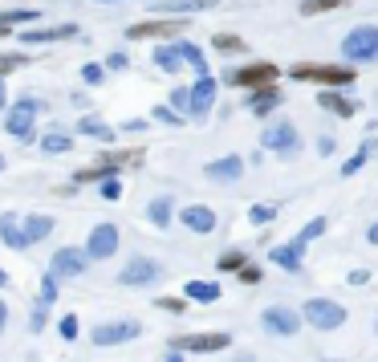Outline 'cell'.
<instances>
[{"instance_id":"1","label":"cell","mask_w":378,"mask_h":362,"mask_svg":"<svg viewBox=\"0 0 378 362\" xmlns=\"http://www.w3.org/2000/svg\"><path fill=\"white\" fill-rule=\"evenodd\" d=\"M345 62H378V25H358L342 41Z\"/></svg>"},{"instance_id":"2","label":"cell","mask_w":378,"mask_h":362,"mask_svg":"<svg viewBox=\"0 0 378 362\" xmlns=\"http://www.w3.org/2000/svg\"><path fill=\"white\" fill-rule=\"evenodd\" d=\"M293 78L297 82H317V86H338V90H345V86L354 82V69L350 66H309V62H297Z\"/></svg>"},{"instance_id":"3","label":"cell","mask_w":378,"mask_h":362,"mask_svg":"<svg viewBox=\"0 0 378 362\" xmlns=\"http://www.w3.org/2000/svg\"><path fill=\"white\" fill-rule=\"evenodd\" d=\"M261 143H264L268 151H273V155H285V159H293L297 151H301V134H297L293 122L277 118V122H268V127H264Z\"/></svg>"},{"instance_id":"4","label":"cell","mask_w":378,"mask_h":362,"mask_svg":"<svg viewBox=\"0 0 378 362\" xmlns=\"http://www.w3.org/2000/svg\"><path fill=\"white\" fill-rule=\"evenodd\" d=\"M301 313H305V322H309L313 329H338V326H345V317H350V313H345L338 301H329V297H309Z\"/></svg>"},{"instance_id":"5","label":"cell","mask_w":378,"mask_h":362,"mask_svg":"<svg viewBox=\"0 0 378 362\" xmlns=\"http://www.w3.org/2000/svg\"><path fill=\"white\" fill-rule=\"evenodd\" d=\"M159 277H163V264L159 261H150V257H131V261L122 264V273H118V285L143 289V285H155Z\"/></svg>"},{"instance_id":"6","label":"cell","mask_w":378,"mask_h":362,"mask_svg":"<svg viewBox=\"0 0 378 362\" xmlns=\"http://www.w3.org/2000/svg\"><path fill=\"white\" fill-rule=\"evenodd\" d=\"M138 334H143V326H138V322H131V317H118V322H98V326L90 329L94 346H122V342H134Z\"/></svg>"},{"instance_id":"7","label":"cell","mask_w":378,"mask_h":362,"mask_svg":"<svg viewBox=\"0 0 378 362\" xmlns=\"http://www.w3.org/2000/svg\"><path fill=\"white\" fill-rule=\"evenodd\" d=\"M118 245H122V236H118V224H110V220L94 224L90 236H85V252H90V261H106V257H114Z\"/></svg>"},{"instance_id":"8","label":"cell","mask_w":378,"mask_h":362,"mask_svg":"<svg viewBox=\"0 0 378 362\" xmlns=\"http://www.w3.org/2000/svg\"><path fill=\"white\" fill-rule=\"evenodd\" d=\"M280 78V69L273 66V62H248V66L232 69L228 82L232 86H244V90H261V86H273Z\"/></svg>"},{"instance_id":"9","label":"cell","mask_w":378,"mask_h":362,"mask_svg":"<svg viewBox=\"0 0 378 362\" xmlns=\"http://www.w3.org/2000/svg\"><path fill=\"white\" fill-rule=\"evenodd\" d=\"M33 118H37V102L33 98H20L8 106V118H4V131L13 134L17 143H29L33 139Z\"/></svg>"},{"instance_id":"10","label":"cell","mask_w":378,"mask_h":362,"mask_svg":"<svg viewBox=\"0 0 378 362\" xmlns=\"http://www.w3.org/2000/svg\"><path fill=\"white\" fill-rule=\"evenodd\" d=\"M261 322L268 334H280V338H293L297 329L305 326V313L289 310V305H268V310L261 313Z\"/></svg>"},{"instance_id":"11","label":"cell","mask_w":378,"mask_h":362,"mask_svg":"<svg viewBox=\"0 0 378 362\" xmlns=\"http://www.w3.org/2000/svg\"><path fill=\"white\" fill-rule=\"evenodd\" d=\"M134 155H138V151H126V155H102L98 163L82 167V171L73 175V183H98V180H106V175H114L118 167L134 163Z\"/></svg>"},{"instance_id":"12","label":"cell","mask_w":378,"mask_h":362,"mask_svg":"<svg viewBox=\"0 0 378 362\" xmlns=\"http://www.w3.org/2000/svg\"><path fill=\"white\" fill-rule=\"evenodd\" d=\"M53 273H57V277H82L85 269H90V252H85V248H57V252H53V264H49Z\"/></svg>"},{"instance_id":"13","label":"cell","mask_w":378,"mask_h":362,"mask_svg":"<svg viewBox=\"0 0 378 362\" xmlns=\"http://www.w3.org/2000/svg\"><path fill=\"white\" fill-rule=\"evenodd\" d=\"M175 350H191V354H215V350H228L232 338L228 334H183V338H175Z\"/></svg>"},{"instance_id":"14","label":"cell","mask_w":378,"mask_h":362,"mask_svg":"<svg viewBox=\"0 0 378 362\" xmlns=\"http://www.w3.org/2000/svg\"><path fill=\"white\" fill-rule=\"evenodd\" d=\"M203 175L212 183H236L244 175V159L240 155H224V159H212V163L203 167Z\"/></svg>"},{"instance_id":"15","label":"cell","mask_w":378,"mask_h":362,"mask_svg":"<svg viewBox=\"0 0 378 362\" xmlns=\"http://www.w3.org/2000/svg\"><path fill=\"white\" fill-rule=\"evenodd\" d=\"M215 90H220V82H215L212 74H199V82L191 86V118H203L208 110H212Z\"/></svg>"},{"instance_id":"16","label":"cell","mask_w":378,"mask_h":362,"mask_svg":"<svg viewBox=\"0 0 378 362\" xmlns=\"http://www.w3.org/2000/svg\"><path fill=\"white\" fill-rule=\"evenodd\" d=\"M183 21H143V25H131L126 37L131 41H147V37H179Z\"/></svg>"},{"instance_id":"17","label":"cell","mask_w":378,"mask_h":362,"mask_svg":"<svg viewBox=\"0 0 378 362\" xmlns=\"http://www.w3.org/2000/svg\"><path fill=\"white\" fill-rule=\"evenodd\" d=\"M179 220H183V228H191V232H199V236H208V232H215V212L212 208H203V204H187L179 212Z\"/></svg>"},{"instance_id":"18","label":"cell","mask_w":378,"mask_h":362,"mask_svg":"<svg viewBox=\"0 0 378 362\" xmlns=\"http://www.w3.org/2000/svg\"><path fill=\"white\" fill-rule=\"evenodd\" d=\"M301 257H305V240H289V245H277L273 252H268V261L277 264V269H285V273H301Z\"/></svg>"},{"instance_id":"19","label":"cell","mask_w":378,"mask_h":362,"mask_svg":"<svg viewBox=\"0 0 378 362\" xmlns=\"http://www.w3.org/2000/svg\"><path fill=\"white\" fill-rule=\"evenodd\" d=\"M0 240L13 248V252H25V248H33V240H29L25 224H17V216H13V212L0 216Z\"/></svg>"},{"instance_id":"20","label":"cell","mask_w":378,"mask_h":362,"mask_svg":"<svg viewBox=\"0 0 378 362\" xmlns=\"http://www.w3.org/2000/svg\"><path fill=\"white\" fill-rule=\"evenodd\" d=\"M280 106V90H277V82L273 86H261V90H248V110L256 118H268L273 110Z\"/></svg>"},{"instance_id":"21","label":"cell","mask_w":378,"mask_h":362,"mask_svg":"<svg viewBox=\"0 0 378 362\" xmlns=\"http://www.w3.org/2000/svg\"><path fill=\"white\" fill-rule=\"evenodd\" d=\"M317 106H321V110H329V115H338L342 122H345V118H354V110H358V106L345 98V94H338V86H326V90L317 94Z\"/></svg>"},{"instance_id":"22","label":"cell","mask_w":378,"mask_h":362,"mask_svg":"<svg viewBox=\"0 0 378 362\" xmlns=\"http://www.w3.org/2000/svg\"><path fill=\"white\" fill-rule=\"evenodd\" d=\"M155 66L163 69V74H179V69L187 66V57H183V45H179V37H175V41H167V45H159V49H155Z\"/></svg>"},{"instance_id":"23","label":"cell","mask_w":378,"mask_h":362,"mask_svg":"<svg viewBox=\"0 0 378 362\" xmlns=\"http://www.w3.org/2000/svg\"><path fill=\"white\" fill-rule=\"evenodd\" d=\"M69 37H78V25H53V29H29V33L20 37L25 45H41V41H69Z\"/></svg>"},{"instance_id":"24","label":"cell","mask_w":378,"mask_h":362,"mask_svg":"<svg viewBox=\"0 0 378 362\" xmlns=\"http://www.w3.org/2000/svg\"><path fill=\"white\" fill-rule=\"evenodd\" d=\"M183 297H187V301H199V305H212V301H220V285H215V281H187V285H183Z\"/></svg>"},{"instance_id":"25","label":"cell","mask_w":378,"mask_h":362,"mask_svg":"<svg viewBox=\"0 0 378 362\" xmlns=\"http://www.w3.org/2000/svg\"><path fill=\"white\" fill-rule=\"evenodd\" d=\"M171 216H175V199H171V196H155L147 204V220L155 224V228H167V224H171Z\"/></svg>"},{"instance_id":"26","label":"cell","mask_w":378,"mask_h":362,"mask_svg":"<svg viewBox=\"0 0 378 362\" xmlns=\"http://www.w3.org/2000/svg\"><path fill=\"white\" fill-rule=\"evenodd\" d=\"M220 0H159V4H150V8H159V13H199V8H212Z\"/></svg>"},{"instance_id":"27","label":"cell","mask_w":378,"mask_h":362,"mask_svg":"<svg viewBox=\"0 0 378 362\" xmlns=\"http://www.w3.org/2000/svg\"><path fill=\"white\" fill-rule=\"evenodd\" d=\"M78 131L90 134V139H102V143H110V139H114V127H106L102 118H82V122H78Z\"/></svg>"},{"instance_id":"28","label":"cell","mask_w":378,"mask_h":362,"mask_svg":"<svg viewBox=\"0 0 378 362\" xmlns=\"http://www.w3.org/2000/svg\"><path fill=\"white\" fill-rule=\"evenodd\" d=\"M25 232H29V240H45V236H49L53 232V216H29V220H25Z\"/></svg>"},{"instance_id":"29","label":"cell","mask_w":378,"mask_h":362,"mask_svg":"<svg viewBox=\"0 0 378 362\" xmlns=\"http://www.w3.org/2000/svg\"><path fill=\"white\" fill-rule=\"evenodd\" d=\"M69 147H73V139H69V134H57V131H49L45 139H41V151H45V155H66Z\"/></svg>"},{"instance_id":"30","label":"cell","mask_w":378,"mask_h":362,"mask_svg":"<svg viewBox=\"0 0 378 362\" xmlns=\"http://www.w3.org/2000/svg\"><path fill=\"white\" fill-rule=\"evenodd\" d=\"M370 155H374V139H366V143L358 147V155H354V159H345V163H342V175H354V171H362V163H366Z\"/></svg>"},{"instance_id":"31","label":"cell","mask_w":378,"mask_h":362,"mask_svg":"<svg viewBox=\"0 0 378 362\" xmlns=\"http://www.w3.org/2000/svg\"><path fill=\"white\" fill-rule=\"evenodd\" d=\"M179 45H183V57H187V66L196 69V74H208V57H203V49H199V45H191V41H183V37H179Z\"/></svg>"},{"instance_id":"32","label":"cell","mask_w":378,"mask_h":362,"mask_svg":"<svg viewBox=\"0 0 378 362\" xmlns=\"http://www.w3.org/2000/svg\"><path fill=\"white\" fill-rule=\"evenodd\" d=\"M345 0H301V17H313V13H329V8H342Z\"/></svg>"},{"instance_id":"33","label":"cell","mask_w":378,"mask_h":362,"mask_svg":"<svg viewBox=\"0 0 378 362\" xmlns=\"http://www.w3.org/2000/svg\"><path fill=\"white\" fill-rule=\"evenodd\" d=\"M150 118H155V122H167V127H183V115L171 106V102H167V106H155V110H150Z\"/></svg>"},{"instance_id":"34","label":"cell","mask_w":378,"mask_h":362,"mask_svg":"<svg viewBox=\"0 0 378 362\" xmlns=\"http://www.w3.org/2000/svg\"><path fill=\"white\" fill-rule=\"evenodd\" d=\"M41 13L37 8H8V13H0V25H25V21H37Z\"/></svg>"},{"instance_id":"35","label":"cell","mask_w":378,"mask_h":362,"mask_svg":"<svg viewBox=\"0 0 378 362\" xmlns=\"http://www.w3.org/2000/svg\"><path fill=\"white\" fill-rule=\"evenodd\" d=\"M171 106H175L179 115H191V86H175V90H171Z\"/></svg>"},{"instance_id":"36","label":"cell","mask_w":378,"mask_h":362,"mask_svg":"<svg viewBox=\"0 0 378 362\" xmlns=\"http://www.w3.org/2000/svg\"><path fill=\"white\" fill-rule=\"evenodd\" d=\"M57 281H61V277H57L53 269L45 273V281H41V301H45V305H53V301H57Z\"/></svg>"},{"instance_id":"37","label":"cell","mask_w":378,"mask_h":362,"mask_svg":"<svg viewBox=\"0 0 378 362\" xmlns=\"http://www.w3.org/2000/svg\"><path fill=\"white\" fill-rule=\"evenodd\" d=\"M248 220H252V224H273V220H277V208L256 204V208H248Z\"/></svg>"},{"instance_id":"38","label":"cell","mask_w":378,"mask_h":362,"mask_svg":"<svg viewBox=\"0 0 378 362\" xmlns=\"http://www.w3.org/2000/svg\"><path fill=\"white\" fill-rule=\"evenodd\" d=\"M321 232H326V220H321V216H317V220H309V224H305V228L297 232V240H305V245H309V240H317V236H321Z\"/></svg>"},{"instance_id":"39","label":"cell","mask_w":378,"mask_h":362,"mask_svg":"<svg viewBox=\"0 0 378 362\" xmlns=\"http://www.w3.org/2000/svg\"><path fill=\"white\" fill-rule=\"evenodd\" d=\"M240 264H248V252H240V248H232V252L220 257V269H236L240 273Z\"/></svg>"},{"instance_id":"40","label":"cell","mask_w":378,"mask_h":362,"mask_svg":"<svg viewBox=\"0 0 378 362\" xmlns=\"http://www.w3.org/2000/svg\"><path fill=\"white\" fill-rule=\"evenodd\" d=\"M215 49H228V53H244V41H240V37H232V33H220V37H215Z\"/></svg>"},{"instance_id":"41","label":"cell","mask_w":378,"mask_h":362,"mask_svg":"<svg viewBox=\"0 0 378 362\" xmlns=\"http://www.w3.org/2000/svg\"><path fill=\"white\" fill-rule=\"evenodd\" d=\"M122 196V183H118V175H106L102 180V199H118Z\"/></svg>"},{"instance_id":"42","label":"cell","mask_w":378,"mask_h":362,"mask_svg":"<svg viewBox=\"0 0 378 362\" xmlns=\"http://www.w3.org/2000/svg\"><path fill=\"white\" fill-rule=\"evenodd\" d=\"M159 310H171V313H187V297H159Z\"/></svg>"},{"instance_id":"43","label":"cell","mask_w":378,"mask_h":362,"mask_svg":"<svg viewBox=\"0 0 378 362\" xmlns=\"http://www.w3.org/2000/svg\"><path fill=\"white\" fill-rule=\"evenodd\" d=\"M78 317H73V313H69V317H61V338H66V342H73V338H78Z\"/></svg>"},{"instance_id":"44","label":"cell","mask_w":378,"mask_h":362,"mask_svg":"<svg viewBox=\"0 0 378 362\" xmlns=\"http://www.w3.org/2000/svg\"><path fill=\"white\" fill-rule=\"evenodd\" d=\"M45 310H49V305L41 301V305L33 310V317H29V329H33V334H41V329H45Z\"/></svg>"},{"instance_id":"45","label":"cell","mask_w":378,"mask_h":362,"mask_svg":"<svg viewBox=\"0 0 378 362\" xmlns=\"http://www.w3.org/2000/svg\"><path fill=\"white\" fill-rule=\"evenodd\" d=\"M126 66H131V57H126V53H110V57H106V69H114V74H122Z\"/></svg>"},{"instance_id":"46","label":"cell","mask_w":378,"mask_h":362,"mask_svg":"<svg viewBox=\"0 0 378 362\" xmlns=\"http://www.w3.org/2000/svg\"><path fill=\"white\" fill-rule=\"evenodd\" d=\"M82 78H85L90 86H98L102 78H106V66H85V69H82Z\"/></svg>"},{"instance_id":"47","label":"cell","mask_w":378,"mask_h":362,"mask_svg":"<svg viewBox=\"0 0 378 362\" xmlns=\"http://www.w3.org/2000/svg\"><path fill=\"white\" fill-rule=\"evenodd\" d=\"M240 281H244V285H256V281H261V269H256V264H240Z\"/></svg>"},{"instance_id":"48","label":"cell","mask_w":378,"mask_h":362,"mask_svg":"<svg viewBox=\"0 0 378 362\" xmlns=\"http://www.w3.org/2000/svg\"><path fill=\"white\" fill-rule=\"evenodd\" d=\"M317 151H321V155H333V139H329V134H321V139H317Z\"/></svg>"},{"instance_id":"49","label":"cell","mask_w":378,"mask_h":362,"mask_svg":"<svg viewBox=\"0 0 378 362\" xmlns=\"http://www.w3.org/2000/svg\"><path fill=\"white\" fill-rule=\"evenodd\" d=\"M366 281H370V273H366V269H354V273H350V285H366Z\"/></svg>"},{"instance_id":"50","label":"cell","mask_w":378,"mask_h":362,"mask_svg":"<svg viewBox=\"0 0 378 362\" xmlns=\"http://www.w3.org/2000/svg\"><path fill=\"white\" fill-rule=\"evenodd\" d=\"M366 240H370V245H378V220L370 224V228H366Z\"/></svg>"},{"instance_id":"51","label":"cell","mask_w":378,"mask_h":362,"mask_svg":"<svg viewBox=\"0 0 378 362\" xmlns=\"http://www.w3.org/2000/svg\"><path fill=\"white\" fill-rule=\"evenodd\" d=\"M4 322H8V305L0 301V329H4Z\"/></svg>"},{"instance_id":"52","label":"cell","mask_w":378,"mask_h":362,"mask_svg":"<svg viewBox=\"0 0 378 362\" xmlns=\"http://www.w3.org/2000/svg\"><path fill=\"white\" fill-rule=\"evenodd\" d=\"M0 285H8V273H4V269H0Z\"/></svg>"},{"instance_id":"53","label":"cell","mask_w":378,"mask_h":362,"mask_svg":"<svg viewBox=\"0 0 378 362\" xmlns=\"http://www.w3.org/2000/svg\"><path fill=\"white\" fill-rule=\"evenodd\" d=\"M374 334H378V313H374Z\"/></svg>"},{"instance_id":"54","label":"cell","mask_w":378,"mask_h":362,"mask_svg":"<svg viewBox=\"0 0 378 362\" xmlns=\"http://www.w3.org/2000/svg\"><path fill=\"white\" fill-rule=\"evenodd\" d=\"M98 4H114V0H98Z\"/></svg>"},{"instance_id":"55","label":"cell","mask_w":378,"mask_h":362,"mask_svg":"<svg viewBox=\"0 0 378 362\" xmlns=\"http://www.w3.org/2000/svg\"><path fill=\"white\" fill-rule=\"evenodd\" d=\"M0 171H4V155H0Z\"/></svg>"}]
</instances>
